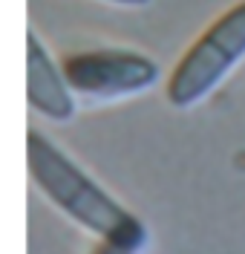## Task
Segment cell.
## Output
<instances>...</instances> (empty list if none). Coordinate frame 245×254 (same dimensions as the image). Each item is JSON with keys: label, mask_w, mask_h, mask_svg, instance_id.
Instances as JSON below:
<instances>
[{"label": "cell", "mask_w": 245, "mask_h": 254, "mask_svg": "<svg viewBox=\"0 0 245 254\" xmlns=\"http://www.w3.org/2000/svg\"><path fill=\"white\" fill-rule=\"evenodd\" d=\"M26 162L38 190L84 231L107 237L130 217V211L113 193H107L78 162H72L58 144L49 142L38 130L26 136Z\"/></svg>", "instance_id": "obj_1"}, {"label": "cell", "mask_w": 245, "mask_h": 254, "mask_svg": "<svg viewBox=\"0 0 245 254\" xmlns=\"http://www.w3.org/2000/svg\"><path fill=\"white\" fill-rule=\"evenodd\" d=\"M245 58V0L213 20L167 75V101L179 110L199 104Z\"/></svg>", "instance_id": "obj_2"}, {"label": "cell", "mask_w": 245, "mask_h": 254, "mask_svg": "<svg viewBox=\"0 0 245 254\" xmlns=\"http://www.w3.org/2000/svg\"><path fill=\"white\" fill-rule=\"evenodd\" d=\"M69 90L96 101L130 98L150 90L159 78V66L153 58L133 49H84L61 61Z\"/></svg>", "instance_id": "obj_3"}, {"label": "cell", "mask_w": 245, "mask_h": 254, "mask_svg": "<svg viewBox=\"0 0 245 254\" xmlns=\"http://www.w3.org/2000/svg\"><path fill=\"white\" fill-rule=\"evenodd\" d=\"M26 98L35 113L52 122H69L75 116L72 90L35 32L26 35Z\"/></svg>", "instance_id": "obj_4"}, {"label": "cell", "mask_w": 245, "mask_h": 254, "mask_svg": "<svg viewBox=\"0 0 245 254\" xmlns=\"http://www.w3.org/2000/svg\"><path fill=\"white\" fill-rule=\"evenodd\" d=\"M147 243H150L147 225L136 214H130L115 231H110L107 237H101V246L93 254H145Z\"/></svg>", "instance_id": "obj_5"}, {"label": "cell", "mask_w": 245, "mask_h": 254, "mask_svg": "<svg viewBox=\"0 0 245 254\" xmlns=\"http://www.w3.org/2000/svg\"><path fill=\"white\" fill-rule=\"evenodd\" d=\"M104 3H113V6H147L150 0H104Z\"/></svg>", "instance_id": "obj_6"}]
</instances>
